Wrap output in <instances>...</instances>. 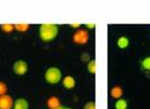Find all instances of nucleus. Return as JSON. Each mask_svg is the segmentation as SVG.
<instances>
[{
	"instance_id": "f257e3e1",
	"label": "nucleus",
	"mask_w": 150,
	"mask_h": 109,
	"mask_svg": "<svg viewBox=\"0 0 150 109\" xmlns=\"http://www.w3.org/2000/svg\"><path fill=\"white\" fill-rule=\"evenodd\" d=\"M59 28L57 24H42L39 28V37L43 41H51L57 38Z\"/></svg>"
},
{
	"instance_id": "f03ea898",
	"label": "nucleus",
	"mask_w": 150,
	"mask_h": 109,
	"mask_svg": "<svg viewBox=\"0 0 150 109\" xmlns=\"http://www.w3.org/2000/svg\"><path fill=\"white\" fill-rule=\"evenodd\" d=\"M45 80L49 84H58L61 80V71L59 68L56 67H50L46 71H45Z\"/></svg>"
},
{
	"instance_id": "7ed1b4c3",
	"label": "nucleus",
	"mask_w": 150,
	"mask_h": 109,
	"mask_svg": "<svg viewBox=\"0 0 150 109\" xmlns=\"http://www.w3.org/2000/svg\"><path fill=\"white\" fill-rule=\"evenodd\" d=\"M88 40H89V34L83 29L77 30L73 36V41L77 45H86Z\"/></svg>"
},
{
	"instance_id": "20e7f679",
	"label": "nucleus",
	"mask_w": 150,
	"mask_h": 109,
	"mask_svg": "<svg viewBox=\"0 0 150 109\" xmlns=\"http://www.w3.org/2000/svg\"><path fill=\"white\" fill-rule=\"evenodd\" d=\"M13 69H14V73H16V75L22 76V75H24V73L28 71V64H27V62L23 61V60H18V61L14 63Z\"/></svg>"
},
{
	"instance_id": "39448f33",
	"label": "nucleus",
	"mask_w": 150,
	"mask_h": 109,
	"mask_svg": "<svg viewBox=\"0 0 150 109\" xmlns=\"http://www.w3.org/2000/svg\"><path fill=\"white\" fill-rule=\"evenodd\" d=\"M13 105H14V101L11 95L5 94L0 96V109H12Z\"/></svg>"
},
{
	"instance_id": "423d86ee",
	"label": "nucleus",
	"mask_w": 150,
	"mask_h": 109,
	"mask_svg": "<svg viewBox=\"0 0 150 109\" xmlns=\"http://www.w3.org/2000/svg\"><path fill=\"white\" fill-rule=\"evenodd\" d=\"M62 85L67 89V90H72L74 89L75 85H76V82H75V78L72 76H66L64 79H62Z\"/></svg>"
},
{
	"instance_id": "0eeeda50",
	"label": "nucleus",
	"mask_w": 150,
	"mask_h": 109,
	"mask_svg": "<svg viewBox=\"0 0 150 109\" xmlns=\"http://www.w3.org/2000/svg\"><path fill=\"white\" fill-rule=\"evenodd\" d=\"M46 105H47V107L50 109L60 108V100L57 96H50L47 99V101H46Z\"/></svg>"
},
{
	"instance_id": "6e6552de",
	"label": "nucleus",
	"mask_w": 150,
	"mask_h": 109,
	"mask_svg": "<svg viewBox=\"0 0 150 109\" xmlns=\"http://www.w3.org/2000/svg\"><path fill=\"white\" fill-rule=\"evenodd\" d=\"M13 109H29V102L25 99H18L13 105Z\"/></svg>"
},
{
	"instance_id": "1a4fd4ad",
	"label": "nucleus",
	"mask_w": 150,
	"mask_h": 109,
	"mask_svg": "<svg viewBox=\"0 0 150 109\" xmlns=\"http://www.w3.org/2000/svg\"><path fill=\"white\" fill-rule=\"evenodd\" d=\"M122 94H124V90L120 87V86H113L112 89H111V96L114 98V99H121V96H122Z\"/></svg>"
},
{
	"instance_id": "9d476101",
	"label": "nucleus",
	"mask_w": 150,
	"mask_h": 109,
	"mask_svg": "<svg viewBox=\"0 0 150 109\" xmlns=\"http://www.w3.org/2000/svg\"><path fill=\"white\" fill-rule=\"evenodd\" d=\"M128 45H129V40L127 37H120L117 40V46L119 48H126V47H128Z\"/></svg>"
},
{
	"instance_id": "9b49d317",
	"label": "nucleus",
	"mask_w": 150,
	"mask_h": 109,
	"mask_svg": "<svg viewBox=\"0 0 150 109\" xmlns=\"http://www.w3.org/2000/svg\"><path fill=\"white\" fill-rule=\"evenodd\" d=\"M14 28L15 30H18L20 32H25L29 30L30 28V24H27V23H22V24H14Z\"/></svg>"
},
{
	"instance_id": "f8f14e48",
	"label": "nucleus",
	"mask_w": 150,
	"mask_h": 109,
	"mask_svg": "<svg viewBox=\"0 0 150 109\" xmlns=\"http://www.w3.org/2000/svg\"><path fill=\"white\" fill-rule=\"evenodd\" d=\"M127 101L125 100V99H119V100H117V102H115V109H127Z\"/></svg>"
},
{
	"instance_id": "ddd939ff",
	"label": "nucleus",
	"mask_w": 150,
	"mask_h": 109,
	"mask_svg": "<svg viewBox=\"0 0 150 109\" xmlns=\"http://www.w3.org/2000/svg\"><path fill=\"white\" fill-rule=\"evenodd\" d=\"M1 30L4 31V32H7V34H9V32H12L13 30H15V28H14V24H1Z\"/></svg>"
},
{
	"instance_id": "4468645a",
	"label": "nucleus",
	"mask_w": 150,
	"mask_h": 109,
	"mask_svg": "<svg viewBox=\"0 0 150 109\" xmlns=\"http://www.w3.org/2000/svg\"><path fill=\"white\" fill-rule=\"evenodd\" d=\"M88 71L93 75L96 73V61L95 60H90L88 62Z\"/></svg>"
},
{
	"instance_id": "2eb2a0df",
	"label": "nucleus",
	"mask_w": 150,
	"mask_h": 109,
	"mask_svg": "<svg viewBox=\"0 0 150 109\" xmlns=\"http://www.w3.org/2000/svg\"><path fill=\"white\" fill-rule=\"evenodd\" d=\"M142 68L144 70H150V56L143 59V61H142Z\"/></svg>"
},
{
	"instance_id": "dca6fc26",
	"label": "nucleus",
	"mask_w": 150,
	"mask_h": 109,
	"mask_svg": "<svg viewBox=\"0 0 150 109\" xmlns=\"http://www.w3.org/2000/svg\"><path fill=\"white\" fill-rule=\"evenodd\" d=\"M7 93V85L4 82H0V96Z\"/></svg>"
},
{
	"instance_id": "f3484780",
	"label": "nucleus",
	"mask_w": 150,
	"mask_h": 109,
	"mask_svg": "<svg viewBox=\"0 0 150 109\" xmlns=\"http://www.w3.org/2000/svg\"><path fill=\"white\" fill-rule=\"evenodd\" d=\"M84 109H96V103H95L94 101H90V102L86 103Z\"/></svg>"
},
{
	"instance_id": "a211bd4d",
	"label": "nucleus",
	"mask_w": 150,
	"mask_h": 109,
	"mask_svg": "<svg viewBox=\"0 0 150 109\" xmlns=\"http://www.w3.org/2000/svg\"><path fill=\"white\" fill-rule=\"evenodd\" d=\"M89 57H90V56H89L88 53H84V54L81 55V60H82V61H84V62H86V61H88V62H89V61H90V60H89Z\"/></svg>"
},
{
	"instance_id": "6ab92c4d",
	"label": "nucleus",
	"mask_w": 150,
	"mask_h": 109,
	"mask_svg": "<svg viewBox=\"0 0 150 109\" xmlns=\"http://www.w3.org/2000/svg\"><path fill=\"white\" fill-rule=\"evenodd\" d=\"M89 29H95V27H96V24L95 23H88V24H86Z\"/></svg>"
},
{
	"instance_id": "aec40b11",
	"label": "nucleus",
	"mask_w": 150,
	"mask_h": 109,
	"mask_svg": "<svg viewBox=\"0 0 150 109\" xmlns=\"http://www.w3.org/2000/svg\"><path fill=\"white\" fill-rule=\"evenodd\" d=\"M69 25H71L72 28H79L81 24H79V23H72V24H69Z\"/></svg>"
},
{
	"instance_id": "412c9836",
	"label": "nucleus",
	"mask_w": 150,
	"mask_h": 109,
	"mask_svg": "<svg viewBox=\"0 0 150 109\" xmlns=\"http://www.w3.org/2000/svg\"><path fill=\"white\" fill-rule=\"evenodd\" d=\"M61 109H71V108H61Z\"/></svg>"
},
{
	"instance_id": "4be33fe9",
	"label": "nucleus",
	"mask_w": 150,
	"mask_h": 109,
	"mask_svg": "<svg viewBox=\"0 0 150 109\" xmlns=\"http://www.w3.org/2000/svg\"><path fill=\"white\" fill-rule=\"evenodd\" d=\"M57 109H61V108H57Z\"/></svg>"
}]
</instances>
